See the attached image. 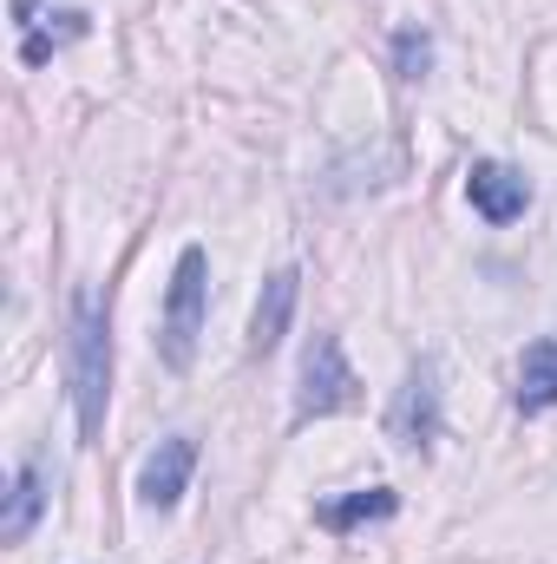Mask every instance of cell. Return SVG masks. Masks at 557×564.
<instances>
[{
  "mask_svg": "<svg viewBox=\"0 0 557 564\" xmlns=\"http://www.w3.org/2000/svg\"><path fill=\"white\" fill-rule=\"evenodd\" d=\"M106 381H112V335H106V302L86 295L79 302V328H73V401H79V433L92 440L106 421Z\"/></svg>",
  "mask_w": 557,
  "mask_h": 564,
  "instance_id": "1",
  "label": "cell"
},
{
  "mask_svg": "<svg viewBox=\"0 0 557 564\" xmlns=\"http://www.w3.org/2000/svg\"><path fill=\"white\" fill-rule=\"evenodd\" d=\"M204 276H210L204 250H184V257H177V276H171V302H164V361H171V368H190V355H197L204 295H210Z\"/></svg>",
  "mask_w": 557,
  "mask_h": 564,
  "instance_id": "2",
  "label": "cell"
},
{
  "mask_svg": "<svg viewBox=\"0 0 557 564\" xmlns=\"http://www.w3.org/2000/svg\"><path fill=\"white\" fill-rule=\"evenodd\" d=\"M354 388H361V381H354L341 341H335V335H315L308 355H302V394H295V414H302V421L341 414V408H354Z\"/></svg>",
  "mask_w": 557,
  "mask_h": 564,
  "instance_id": "3",
  "label": "cell"
},
{
  "mask_svg": "<svg viewBox=\"0 0 557 564\" xmlns=\"http://www.w3.org/2000/svg\"><path fill=\"white\" fill-rule=\"evenodd\" d=\"M466 191H472V210H479L485 224H512V217H525V204H532V184H525V171H512V164H499V158L472 164Z\"/></svg>",
  "mask_w": 557,
  "mask_h": 564,
  "instance_id": "4",
  "label": "cell"
},
{
  "mask_svg": "<svg viewBox=\"0 0 557 564\" xmlns=\"http://www.w3.org/2000/svg\"><path fill=\"white\" fill-rule=\"evenodd\" d=\"M190 466H197V440H157V453L144 459V473H139V492H144V506H177L184 499V486H190Z\"/></svg>",
  "mask_w": 557,
  "mask_h": 564,
  "instance_id": "5",
  "label": "cell"
},
{
  "mask_svg": "<svg viewBox=\"0 0 557 564\" xmlns=\"http://www.w3.org/2000/svg\"><path fill=\"white\" fill-rule=\"evenodd\" d=\"M433 426H439V388H433V368L419 361L414 375H407V388H401V401H394V414H387V433L401 446H426Z\"/></svg>",
  "mask_w": 557,
  "mask_h": 564,
  "instance_id": "6",
  "label": "cell"
},
{
  "mask_svg": "<svg viewBox=\"0 0 557 564\" xmlns=\"http://www.w3.org/2000/svg\"><path fill=\"white\" fill-rule=\"evenodd\" d=\"M295 270H276V276L263 282V302H256V335H250V348L256 355H270L282 341V328H288V308H295Z\"/></svg>",
  "mask_w": 557,
  "mask_h": 564,
  "instance_id": "7",
  "label": "cell"
},
{
  "mask_svg": "<svg viewBox=\"0 0 557 564\" xmlns=\"http://www.w3.org/2000/svg\"><path fill=\"white\" fill-rule=\"evenodd\" d=\"M518 408H557V341H532L525 361H518Z\"/></svg>",
  "mask_w": 557,
  "mask_h": 564,
  "instance_id": "8",
  "label": "cell"
},
{
  "mask_svg": "<svg viewBox=\"0 0 557 564\" xmlns=\"http://www.w3.org/2000/svg\"><path fill=\"white\" fill-rule=\"evenodd\" d=\"M40 466H20V479H13V492H7V519H0V539L7 545H20L26 532H33V519H40Z\"/></svg>",
  "mask_w": 557,
  "mask_h": 564,
  "instance_id": "9",
  "label": "cell"
},
{
  "mask_svg": "<svg viewBox=\"0 0 557 564\" xmlns=\"http://www.w3.org/2000/svg\"><path fill=\"white\" fill-rule=\"evenodd\" d=\"M387 512H394V492H354V499L328 506L321 525H328V532H348V525H361V519H387Z\"/></svg>",
  "mask_w": 557,
  "mask_h": 564,
  "instance_id": "10",
  "label": "cell"
},
{
  "mask_svg": "<svg viewBox=\"0 0 557 564\" xmlns=\"http://www.w3.org/2000/svg\"><path fill=\"white\" fill-rule=\"evenodd\" d=\"M401 66H407V79H419V66H426V40H401Z\"/></svg>",
  "mask_w": 557,
  "mask_h": 564,
  "instance_id": "11",
  "label": "cell"
}]
</instances>
